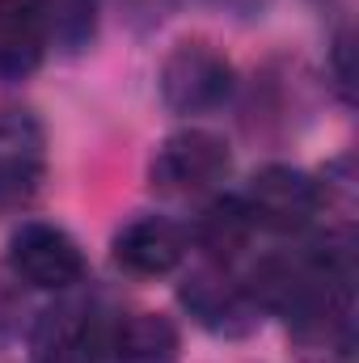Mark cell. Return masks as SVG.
<instances>
[{
  "label": "cell",
  "instance_id": "1",
  "mask_svg": "<svg viewBox=\"0 0 359 363\" xmlns=\"http://www.w3.org/2000/svg\"><path fill=\"white\" fill-rule=\"evenodd\" d=\"M157 85H161V101L174 114L199 118V114H216L233 97L237 72H233L224 51H216L203 38H186L161 60Z\"/></svg>",
  "mask_w": 359,
  "mask_h": 363
},
{
  "label": "cell",
  "instance_id": "2",
  "mask_svg": "<svg viewBox=\"0 0 359 363\" xmlns=\"http://www.w3.org/2000/svg\"><path fill=\"white\" fill-rule=\"evenodd\" d=\"M233 174V152L220 135L203 131V127H186L174 131L170 140H161V148L148 161V186L157 194L170 199H199L211 194L220 182Z\"/></svg>",
  "mask_w": 359,
  "mask_h": 363
},
{
  "label": "cell",
  "instance_id": "3",
  "mask_svg": "<svg viewBox=\"0 0 359 363\" xmlns=\"http://www.w3.org/2000/svg\"><path fill=\"white\" fill-rule=\"evenodd\" d=\"M254 228H267V233H304L321 220L330 194L326 186L304 174V169H292V165H267L258 169L245 194H241Z\"/></svg>",
  "mask_w": 359,
  "mask_h": 363
},
{
  "label": "cell",
  "instance_id": "4",
  "mask_svg": "<svg viewBox=\"0 0 359 363\" xmlns=\"http://www.w3.org/2000/svg\"><path fill=\"white\" fill-rule=\"evenodd\" d=\"M9 271L34 291H72L85 279V254L68 228L26 220L9 237Z\"/></svg>",
  "mask_w": 359,
  "mask_h": 363
},
{
  "label": "cell",
  "instance_id": "5",
  "mask_svg": "<svg viewBox=\"0 0 359 363\" xmlns=\"http://www.w3.org/2000/svg\"><path fill=\"white\" fill-rule=\"evenodd\" d=\"M182 304L186 313L211 330V334H224V338H241L258 325V300L250 296L245 283H237L233 274L224 271L220 262H207L199 271H190V279L182 283Z\"/></svg>",
  "mask_w": 359,
  "mask_h": 363
},
{
  "label": "cell",
  "instance_id": "6",
  "mask_svg": "<svg viewBox=\"0 0 359 363\" xmlns=\"http://www.w3.org/2000/svg\"><path fill=\"white\" fill-rule=\"evenodd\" d=\"M101 321L85 300L51 304L30 334V363H101Z\"/></svg>",
  "mask_w": 359,
  "mask_h": 363
},
{
  "label": "cell",
  "instance_id": "7",
  "mask_svg": "<svg viewBox=\"0 0 359 363\" xmlns=\"http://www.w3.org/2000/svg\"><path fill=\"white\" fill-rule=\"evenodd\" d=\"M47 174V135L30 110H0V207L26 203Z\"/></svg>",
  "mask_w": 359,
  "mask_h": 363
},
{
  "label": "cell",
  "instance_id": "8",
  "mask_svg": "<svg viewBox=\"0 0 359 363\" xmlns=\"http://www.w3.org/2000/svg\"><path fill=\"white\" fill-rule=\"evenodd\" d=\"M110 254H114V262L127 274L161 279V274L182 267V258H186V233L174 220H165V216H136V220H127L114 233Z\"/></svg>",
  "mask_w": 359,
  "mask_h": 363
},
{
  "label": "cell",
  "instance_id": "9",
  "mask_svg": "<svg viewBox=\"0 0 359 363\" xmlns=\"http://www.w3.org/2000/svg\"><path fill=\"white\" fill-rule=\"evenodd\" d=\"M178 325L161 313H127L101 338V363H178Z\"/></svg>",
  "mask_w": 359,
  "mask_h": 363
},
{
  "label": "cell",
  "instance_id": "10",
  "mask_svg": "<svg viewBox=\"0 0 359 363\" xmlns=\"http://www.w3.org/2000/svg\"><path fill=\"white\" fill-rule=\"evenodd\" d=\"M47 55L43 26L30 0H0V81H26Z\"/></svg>",
  "mask_w": 359,
  "mask_h": 363
},
{
  "label": "cell",
  "instance_id": "11",
  "mask_svg": "<svg viewBox=\"0 0 359 363\" xmlns=\"http://www.w3.org/2000/svg\"><path fill=\"white\" fill-rule=\"evenodd\" d=\"M254 233H258V228H254V220H250V211H245L241 199H211V203L203 207L199 224H194V241L207 250L211 262L237 258V254L250 245Z\"/></svg>",
  "mask_w": 359,
  "mask_h": 363
},
{
  "label": "cell",
  "instance_id": "12",
  "mask_svg": "<svg viewBox=\"0 0 359 363\" xmlns=\"http://www.w3.org/2000/svg\"><path fill=\"white\" fill-rule=\"evenodd\" d=\"M47 47H60L64 55L85 51L97 38V0H30Z\"/></svg>",
  "mask_w": 359,
  "mask_h": 363
}]
</instances>
